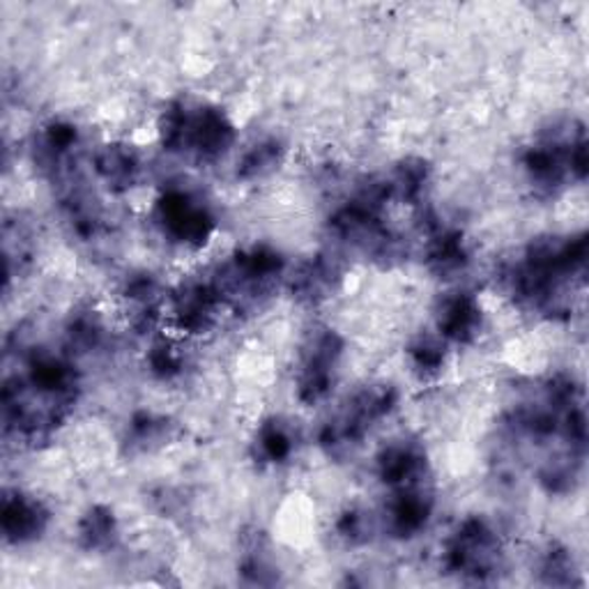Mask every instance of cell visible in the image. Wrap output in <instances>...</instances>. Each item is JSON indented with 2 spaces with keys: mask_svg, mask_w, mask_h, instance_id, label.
Wrapping results in <instances>:
<instances>
[{
  "mask_svg": "<svg viewBox=\"0 0 589 589\" xmlns=\"http://www.w3.org/2000/svg\"><path fill=\"white\" fill-rule=\"evenodd\" d=\"M341 355V341L331 335V331H323L306 350L302 373H299V399L304 403H318L323 401L331 385H335V373Z\"/></svg>",
  "mask_w": 589,
  "mask_h": 589,
  "instance_id": "cell-1",
  "label": "cell"
},
{
  "mask_svg": "<svg viewBox=\"0 0 589 589\" xmlns=\"http://www.w3.org/2000/svg\"><path fill=\"white\" fill-rule=\"evenodd\" d=\"M166 233L183 244H200L212 233V217L205 205L185 192H168L160 203Z\"/></svg>",
  "mask_w": 589,
  "mask_h": 589,
  "instance_id": "cell-2",
  "label": "cell"
},
{
  "mask_svg": "<svg viewBox=\"0 0 589 589\" xmlns=\"http://www.w3.org/2000/svg\"><path fill=\"white\" fill-rule=\"evenodd\" d=\"M380 477L396 489H413L424 477V454L415 445H392L382 451Z\"/></svg>",
  "mask_w": 589,
  "mask_h": 589,
  "instance_id": "cell-3",
  "label": "cell"
},
{
  "mask_svg": "<svg viewBox=\"0 0 589 589\" xmlns=\"http://www.w3.org/2000/svg\"><path fill=\"white\" fill-rule=\"evenodd\" d=\"M46 514L42 506L23 495L6 498L3 504V532L10 542H31L44 530Z\"/></svg>",
  "mask_w": 589,
  "mask_h": 589,
  "instance_id": "cell-4",
  "label": "cell"
},
{
  "mask_svg": "<svg viewBox=\"0 0 589 589\" xmlns=\"http://www.w3.org/2000/svg\"><path fill=\"white\" fill-rule=\"evenodd\" d=\"M428 514H430V498L417 491V486H413V489H401V493L394 498L388 511L390 530L399 536H410L426 525Z\"/></svg>",
  "mask_w": 589,
  "mask_h": 589,
  "instance_id": "cell-5",
  "label": "cell"
},
{
  "mask_svg": "<svg viewBox=\"0 0 589 589\" xmlns=\"http://www.w3.org/2000/svg\"><path fill=\"white\" fill-rule=\"evenodd\" d=\"M475 297L470 295H454L447 297L440 312V331L454 341H468L477 335L481 316Z\"/></svg>",
  "mask_w": 589,
  "mask_h": 589,
  "instance_id": "cell-6",
  "label": "cell"
},
{
  "mask_svg": "<svg viewBox=\"0 0 589 589\" xmlns=\"http://www.w3.org/2000/svg\"><path fill=\"white\" fill-rule=\"evenodd\" d=\"M95 166L111 189H130L139 175V160L124 145H107L97 155Z\"/></svg>",
  "mask_w": 589,
  "mask_h": 589,
  "instance_id": "cell-7",
  "label": "cell"
},
{
  "mask_svg": "<svg viewBox=\"0 0 589 589\" xmlns=\"http://www.w3.org/2000/svg\"><path fill=\"white\" fill-rule=\"evenodd\" d=\"M79 534H81V542H84L86 548H90V550L107 548L111 544L113 536H116L113 514L109 509L95 506L90 514L81 521Z\"/></svg>",
  "mask_w": 589,
  "mask_h": 589,
  "instance_id": "cell-8",
  "label": "cell"
},
{
  "mask_svg": "<svg viewBox=\"0 0 589 589\" xmlns=\"http://www.w3.org/2000/svg\"><path fill=\"white\" fill-rule=\"evenodd\" d=\"M279 157H281V148L276 141L255 145L247 152L244 160L240 162L238 175L244 177V181H255V177L270 173L279 164Z\"/></svg>",
  "mask_w": 589,
  "mask_h": 589,
  "instance_id": "cell-9",
  "label": "cell"
},
{
  "mask_svg": "<svg viewBox=\"0 0 589 589\" xmlns=\"http://www.w3.org/2000/svg\"><path fill=\"white\" fill-rule=\"evenodd\" d=\"M259 449L263 454V458L272 460V463H279V460H284L291 456L293 451V438L288 435V430L281 426L279 422H270L261 428L259 435Z\"/></svg>",
  "mask_w": 589,
  "mask_h": 589,
  "instance_id": "cell-10",
  "label": "cell"
},
{
  "mask_svg": "<svg viewBox=\"0 0 589 589\" xmlns=\"http://www.w3.org/2000/svg\"><path fill=\"white\" fill-rule=\"evenodd\" d=\"M150 367H152V371L166 378V375H173V373L181 371L183 362H181V355H177L171 346H157L150 355Z\"/></svg>",
  "mask_w": 589,
  "mask_h": 589,
  "instance_id": "cell-11",
  "label": "cell"
},
{
  "mask_svg": "<svg viewBox=\"0 0 589 589\" xmlns=\"http://www.w3.org/2000/svg\"><path fill=\"white\" fill-rule=\"evenodd\" d=\"M413 360L422 371H435L443 364V348L433 341H424L413 348Z\"/></svg>",
  "mask_w": 589,
  "mask_h": 589,
  "instance_id": "cell-12",
  "label": "cell"
}]
</instances>
